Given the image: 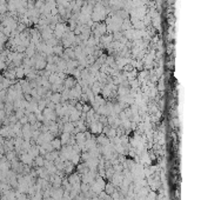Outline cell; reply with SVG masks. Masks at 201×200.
Here are the masks:
<instances>
[{"label":"cell","instance_id":"4","mask_svg":"<svg viewBox=\"0 0 201 200\" xmlns=\"http://www.w3.org/2000/svg\"><path fill=\"white\" fill-rule=\"evenodd\" d=\"M67 180L71 185H74V184H78V183H81V174L79 173H71L68 177H67Z\"/></svg>","mask_w":201,"mask_h":200},{"label":"cell","instance_id":"6","mask_svg":"<svg viewBox=\"0 0 201 200\" xmlns=\"http://www.w3.org/2000/svg\"><path fill=\"white\" fill-rule=\"evenodd\" d=\"M74 168H75V165H73L69 160L64 161V172H65V174H71L74 171Z\"/></svg>","mask_w":201,"mask_h":200},{"label":"cell","instance_id":"5","mask_svg":"<svg viewBox=\"0 0 201 200\" xmlns=\"http://www.w3.org/2000/svg\"><path fill=\"white\" fill-rule=\"evenodd\" d=\"M95 140H96V144H98L99 146H105V145L109 144V139H108L104 133L99 134V137L95 138Z\"/></svg>","mask_w":201,"mask_h":200},{"label":"cell","instance_id":"13","mask_svg":"<svg viewBox=\"0 0 201 200\" xmlns=\"http://www.w3.org/2000/svg\"><path fill=\"white\" fill-rule=\"evenodd\" d=\"M51 145H52L53 149H55V151H60V149H61V147H62V145H61V141H60V139H59V138H53V140L51 141Z\"/></svg>","mask_w":201,"mask_h":200},{"label":"cell","instance_id":"3","mask_svg":"<svg viewBox=\"0 0 201 200\" xmlns=\"http://www.w3.org/2000/svg\"><path fill=\"white\" fill-rule=\"evenodd\" d=\"M75 84H77V79H75V78H73L72 75H71V77H66V79L64 80V82H62L64 87L67 88V90L73 88V87L75 86Z\"/></svg>","mask_w":201,"mask_h":200},{"label":"cell","instance_id":"2","mask_svg":"<svg viewBox=\"0 0 201 200\" xmlns=\"http://www.w3.org/2000/svg\"><path fill=\"white\" fill-rule=\"evenodd\" d=\"M33 157H31L27 152H23L21 154H20V157H19V161L23 164V165H28V166H32V164H33Z\"/></svg>","mask_w":201,"mask_h":200},{"label":"cell","instance_id":"10","mask_svg":"<svg viewBox=\"0 0 201 200\" xmlns=\"http://www.w3.org/2000/svg\"><path fill=\"white\" fill-rule=\"evenodd\" d=\"M74 124L73 122H71V121H68V122H65L64 124V126H62V132H66V133H72L73 132V130H74Z\"/></svg>","mask_w":201,"mask_h":200},{"label":"cell","instance_id":"9","mask_svg":"<svg viewBox=\"0 0 201 200\" xmlns=\"http://www.w3.org/2000/svg\"><path fill=\"white\" fill-rule=\"evenodd\" d=\"M53 104H60L61 103V94L58 93V92H52V94H51V97L48 98Z\"/></svg>","mask_w":201,"mask_h":200},{"label":"cell","instance_id":"15","mask_svg":"<svg viewBox=\"0 0 201 200\" xmlns=\"http://www.w3.org/2000/svg\"><path fill=\"white\" fill-rule=\"evenodd\" d=\"M115 189H117V187L114 186V185H113L112 183H106V185H105V188H104V191H105V192L107 193L108 195H111V194H112V193H113V192H114Z\"/></svg>","mask_w":201,"mask_h":200},{"label":"cell","instance_id":"11","mask_svg":"<svg viewBox=\"0 0 201 200\" xmlns=\"http://www.w3.org/2000/svg\"><path fill=\"white\" fill-rule=\"evenodd\" d=\"M15 69V78L17 79H23L24 77H25V71H24V67H23V65L21 66H18L14 68Z\"/></svg>","mask_w":201,"mask_h":200},{"label":"cell","instance_id":"1","mask_svg":"<svg viewBox=\"0 0 201 200\" xmlns=\"http://www.w3.org/2000/svg\"><path fill=\"white\" fill-rule=\"evenodd\" d=\"M42 115H44L45 119L48 120V121H55V119L58 118L56 114H55V112H54V109H51V108H48V107H46V108L42 111Z\"/></svg>","mask_w":201,"mask_h":200},{"label":"cell","instance_id":"7","mask_svg":"<svg viewBox=\"0 0 201 200\" xmlns=\"http://www.w3.org/2000/svg\"><path fill=\"white\" fill-rule=\"evenodd\" d=\"M80 112L79 111H77L75 108L69 113V115H68V119H69V121L71 122H75V121H78V120L80 119Z\"/></svg>","mask_w":201,"mask_h":200},{"label":"cell","instance_id":"8","mask_svg":"<svg viewBox=\"0 0 201 200\" xmlns=\"http://www.w3.org/2000/svg\"><path fill=\"white\" fill-rule=\"evenodd\" d=\"M44 164H45L44 155H38V157H35L33 159V164L32 165H34V167H44Z\"/></svg>","mask_w":201,"mask_h":200},{"label":"cell","instance_id":"21","mask_svg":"<svg viewBox=\"0 0 201 200\" xmlns=\"http://www.w3.org/2000/svg\"><path fill=\"white\" fill-rule=\"evenodd\" d=\"M163 107H165V100L162 99V100H160V109L161 111L163 109Z\"/></svg>","mask_w":201,"mask_h":200},{"label":"cell","instance_id":"17","mask_svg":"<svg viewBox=\"0 0 201 200\" xmlns=\"http://www.w3.org/2000/svg\"><path fill=\"white\" fill-rule=\"evenodd\" d=\"M74 138H75L77 144H79V143H85V141H86L85 132H79V133H77L75 135H74Z\"/></svg>","mask_w":201,"mask_h":200},{"label":"cell","instance_id":"12","mask_svg":"<svg viewBox=\"0 0 201 200\" xmlns=\"http://www.w3.org/2000/svg\"><path fill=\"white\" fill-rule=\"evenodd\" d=\"M69 138H71V134L69 133H66V132H61L60 134V141H61V145L62 146H65L68 144V141H69Z\"/></svg>","mask_w":201,"mask_h":200},{"label":"cell","instance_id":"18","mask_svg":"<svg viewBox=\"0 0 201 200\" xmlns=\"http://www.w3.org/2000/svg\"><path fill=\"white\" fill-rule=\"evenodd\" d=\"M129 28H132V23H131L129 18H128V19H125V20H122L121 29H122V31H126V29H129Z\"/></svg>","mask_w":201,"mask_h":200},{"label":"cell","instance_id":"16","mask_svg":"<svg viewBox=\"0 0 201 200\" xmlns=\"http://www.w3.org/2000/svg\"><path fill=\"white\" fill-rule=\"evenodd\" d=\"M53 54L54 55H58V57H61L64 54V47L61 46V44L56 45L53 47Z\"/></svg>","mask_w":201,"mask_h":200},{"label":"cell","instance_id":"19","mask_svg":"<svg viewBox=\"0 0 201 200\" xmlns=\"http://www.w3.org/2000/svg\"><path fill=\"white\" fill-rule=\"evenodd\" d=\"M92 107L88 105V103H86V104H82V113H87L90 109H91Z\"/></svg>","mask_w":201,"mask_h":200},{"label":"cell","instance_id":"20","mask_svg":"<svg viewBox=\"0 0 201 200\" xmlns=\"http://www.w3.org/2000/svg\"><path fill=\"white\" fill-rule=\"evenodd\" d=\"M74 107H75V109H77V111H79L80 113L82 112V104H81L80 101H78V103L74 105Z\"/></svg>","mask_w":201,"mask_h":200},{"label":"cell","instance_id":"14","mask_svg":"<svg viewBox=\"0 0 201 200\" xmlns=\"http://www.w3.org/2000/svg\"><path fill=\"white\" fill-rule=\"evenodd\" d=\"M69 161H71L73 165H75V166H77V165H78V164L81 161L80 154H79V153H74V152H73V154L71 155V159H69Z\"/></svg>","mask_w":201,"mask_h":200}]
</instances>
